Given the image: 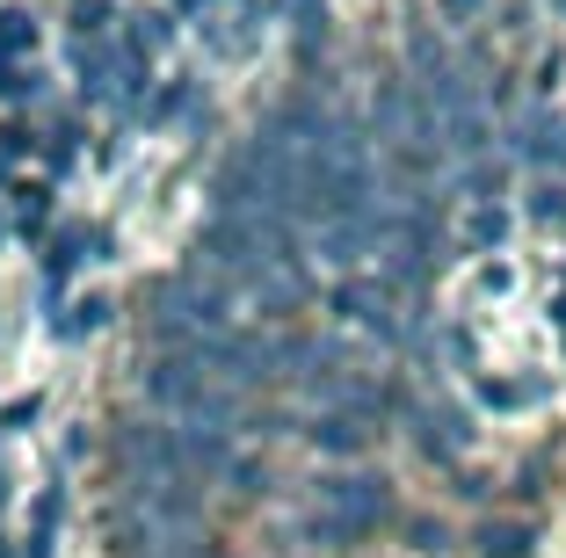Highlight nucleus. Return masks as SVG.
<instances>
[{"instance_id":"f257e3e1","label":"nucleus","mask_w":566,"mask_h":558,"mask_svg":"<svg viewBox=\"0 0 566 558\" xmlns=\"http://www.w3.org/2000/svg\"><path fill=\"white\" fill-rule=\"evenodd\" d=\"M327 523L313 515V537H370V529L392 515V493H385V478H327Z\"/></svg>"},{"instance_id":"f03ea898","label":"nucleus","mask_w":566,"mask_h":558,"mask_svg":"<svg viewBox=\"0 0 566 558\" xmlns=\"http://www.w3.org/2000/svg\"><path fill=\"white\" fill-rule=\"evenodd\" d=\"M153 399L197 413V421H233V399L218 392V385H203L197 362H160V370H153Z\"/></svg>"},{"instance_id":"7ed1b4c3","label":"nucleus","mask_w":566,"mask_h":558,"mask_svg":"<svg viewBox=\"0 0 566 558\" xmlns=\"http://www.w3.org/2000/svg\"><path fill=\"white\" fill-rule=\"evenodd\" d=\"M313 443H327V450H342V457H356L370 435H364V421H356V413H319V421H313Z\"/></svg>"},{"instance_id":"20e7f679","label":"nucleus","mask_w":566,"mask_h":558,"mask_svg":"<svg viewBox=\"0 0 566 558\" xmlns=\"http://www.w3.org/2000/svg\"><path fill=\"white\" fill-rule=\"evenodd\" d=\"M480 551L486 558H523V551H531V529H494V523H486L480 529Z\"/></svg>"},{"instance_id":"39448f33","label":"nucleus","mask_w":566,"mask_h":558,"mask_svg":"<svg viewBox=\"0 0 566 558\" xmlns=\"http://www.w3.org/2000/svg\"><path fill=\"white\" fill-rule=\"evenodd\" d=\"M415 544L421 551H443V523H415Z\"/></svg>"}]
</instances>
